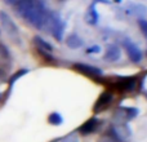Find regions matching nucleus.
Instances as JSON below:
<instances>
[{
	"label": "nucleus",
	"mask_w": 147,
	"mask_h": 142,
	"mask_svg": "<svg viewBox=\"0 0 147 142\" xmlns=\"http://www.w3.org/2000/svg\"><path fill=\"white\" fill-rule=\"evenodd\" d=\"M94 127H96V122H94V119H92V120H89L88 123H85V124L81 127V132L83 133L92 132V131L94 129Z\"/></svg>",
	"instance_id": "nucleus-8"
},
{
	"label": "nucleus",
	"mask_w": 147,
	"mask_h": 142,
	"mask_svg": "<svg viewBox=\"0 0 147 142\" xmlns=\"http://www.w3.org/2000/svg\"><path fill=\"white\" fill-rule=\"evenodd\" d=\"M34 43L38 45V48L43 49V51H45V52H52V51H53V47H52L51 44L48 43V41H45L44 39H41L40 36H35V39H34Z\"/></svg>",
	"instance_id": "nucleus-5"
},
{
	"label": "nucleus",
	"mask_w": 147,
	"mask_h": 142,
	"mask_svg": "<svg viewBox=\"0 0 147 142\" xmlns=\"http://www.w3.org/2000/svg\"><path fill=\"white\" fill-rule=\"evenodd\" d=\"M0 20H1V23L3 26L5 27V30H7V32L9 34V35H17L18 34V30H17V26L14 25V22H13L12 20H10V17L5 12H0Z\"/></svg>",
	"instance_id": "nucleus-3"
},
{
	"label": "nucleus",
	"mask_w": 147,
	"mask_h": 142,
	"mask_svg": "<svg viewBox=\"0 0 147 142\" xmlns=\"http://www.w3.org/2000/svg\"><path fill=\"white\" fill-rule=\"evenodd\" d=\"M7 4H17V1L18 0H4Z\"/></svg>",
	"instance_id": "nucleus-11"
},
{
	"label": "nucleus",
	"mask_w": 147,
	"mask_h": 142,
	"mask_svg": "<svg viewBox=\"0 0 147 142\" xmlns=\"http://www.w3.org/2000/svg\"><path fill=\"white\" fill-rule=\"evenodd\" d=\"M49 123H52V124H61L62 116L59 114H57V112H54V114H52L49 116Z\"/></svg>",
	"instance_id": "nucleus-9"
},
{
	"label": "nucleus",
	"mask_w": 147,
	"mask_h": 142,
	"mask_svg": "<svg viewBox=\"0 0 147 142\" xmlns=\"http://www.w3.org/2000/svg\"><path fill=\"white\" fill-rule=\"evenodd\" d=\"M138 25H140V28H141V31L143 32V35L147 38V21H145V20L138 21Z\"/></svg>",
	"instance_id": "nucleus-10"
},
{
	"label": "nucleus",
	"mask_w": 147,
	"mask_h": 142,
	"mask_svg": "<svg viewBox=\"0 0 147 142\" xmlns=\"http://www.w3.org/2000/svg\"><path fill=\"white\" fill-rule=\"evenodd\" d=\"M16 10L22 18L36 28H41L47 23V14L43 8L34 0H18Z\"/></svg>",
	"instance_id": "nucleus-1"
},
{
	"label": "nucleus",
	"mask_w": 147,
	"mask_h": 142,
	"mask_svg": "<svg viewBox=\"0 0 147 142\" xmlns=\"http://www.w3.org/2000/svg\"><path fill=\"white\" fill-rule=\"evenodd\" d=\"M75 69L80 72H83L84 75H88V76H99L102 75V71L98 69V67H94L90 66V65H84V64H79L75 65Z\"/></svg>",
	"instance_id": "nucleus-4"
},
{
	"label": "nucleus",
	"mask_w": 147,
	"mask_h": 142,
	"mask_svg": "<svg viewBox=\"0 0 147 142\" xmlns=\"http://www.w3.org/2000/svg\"><path fill=\"white\" fill-rule=\"evenodd\" d=\"M124 48H125V51H127L129 58L132 60L133 62H136V64L141 62V60H142V53H141L140 48H138L132 40L125 39L124 40Z\"/></svg>",
	"instance_id": "nucleus-2"
},
{
	"label": "nucleus",
	"mask_w": 147,
	"mask_h": 142,
	"mask_svg": "<svg viewBox=\"0 0 147 142\" xmlns=\"http://www.w3.org/2000/svg\"><path fill=\"white\" fill-rule=\"evenodd\" d=\"M62 32H63V23L59 20H56L53 22V34L56 36V39H61L62 38Z\"/></svg>",
	"instance_id": "nucleus-6"
},
{
	"label": "nucleus",
	"mask_w": 147,
	"mask_h": 142,
	"mask_svg": "<svg viewBox=\"0 0 147 142\" xmlns=\"http://www.w3.org/2000/svg\"><path fill=\"white\" fill-rule=\"evenodd\" d=\"M67 44H69L71 48H78L79 45H81V44H83V41L79 39V36L71 35L69 39H67Z\"/></svg>",
	"instance_id": "nucleus-7"
}]
</instances>
